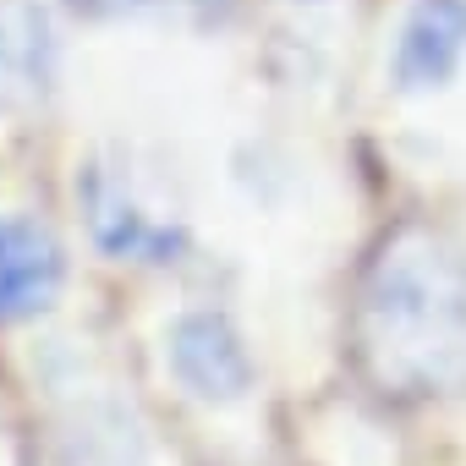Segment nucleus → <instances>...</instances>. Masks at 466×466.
<instances>
[{
  "instance_id": "nucleus-6",
  "label": "nucleus",
  "mask_w": 466,
  "mask_h": 466,
  "mask_svg": "<svg viewBox=\"0 0 466 466\" xmlns=\"http://www.w3.org/2000/svg\"><path fill=\"white\" fill-rule=\"evenodd\" d=\"M56 39L34 0H0V116L28 110L50 94Z\"/></svg>"
},
{
  "instance_id": "nucleus-3",
  "label": "nucleus",
  "mask_w": 466,
  "mask_h": 466,
  "mask_svg": "<svg viewBox=\"0 0 466 466\" xmlns=\"http://www.w3.org/2000/svg\"><path fill=\"white\" fill-rule=\"evenodd\" d=\"M461 61H466V0H411L390 61L395 88L433 94L461 72Z\"/></svg>"
},
{
  "instance_id": "nucleus-4",
  "label": "nucleus",
  "mask_w": 466,
  "mask_h": 466,
  "mask_svg": "<svg viewBox=\"0 0 466 466\" xmlns=\"http://www.w3.org/2000/svg\"><path fill=\"white\" fill-rule=\"evenodd\" d=\"M66 280L61 242L39 219H0V324L34 319Z\"/></svg>"
},
{
  "instance_id": "nucleus-7",
  "label": "nucleus",
  "mask_w": 466,
  "mask_h": 466,
  "mask_svg": "<svg viewBox=\"0 0 466 466\" xmlns=\"http://www.w3.org/2000/svg\"><path fill=\"white\" fill-rule=\"evenodd\" d=\"M88 17H143V12H208L219 0H72Z\"/></svg>"
},
{
  "instance_id": "nucleus-1",
  "label": "nucleus",
  "mask_w": 466,
  "mask_h": 466,
  "mask_svg": "<svg viewBox=\"0 0 466 466\" xmlns=\"http://www.w3.org/2000/svg\"><path fill=\"white\" fill-rule=\"evenodd\" d=\"M351 346L362 379L390 400H428L466 384V258L433 225H400L379 242Z\"/></svg>"
},
{
  "instance_id": "nucleus-5",
  "label": "nucleus",
  "mask_w": 466,
  "mask_h": 466,
  "mask_svg": "<svg viewBox=\"0 0 466 466\" xmlns=\"http://www.w3.org/2000/svg\"><path fill=\"white\" fill-rule=\"evenodd\" d=\"M170 368L198 400H242L253 384V362L225 319L214 313H187L170 329Z\"/></svg>"
},
{
  "instance_id": "nucleus-2",
  "label": "nucleus",
  "mask_w": 466,
  "mask_h": 466,
  "mask_svg": "<svg viewBox=\"0 0 466 466\" xmlns=\"http://www.w3.org/2000/svg\"><path fill=\"white\" fill-rule=\"evenodd\" d=\"M77 198H83V214L94 225V242L116 258H132V264H165L176 248H181V225L176 214L143 187V176L132 170V159H94L83 176H77Z\"/></svg>"
}]
</instances>
